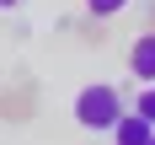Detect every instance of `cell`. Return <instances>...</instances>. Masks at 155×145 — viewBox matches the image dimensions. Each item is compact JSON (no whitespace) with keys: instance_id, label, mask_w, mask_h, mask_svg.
I'll return each instance as SVG.
<instances>
[{"instance_id":"2","label":"cell","mask_w":155,"mask_h":145,"mask_svg":"<svg viewBox=\"0 0 155 145\" xmlns=\"http://www.w3.org/2000/svg\"><path fill=\"white\" fill-rule=\"evenodd\" d=\"M128 70H134V81H144V86L155 81V32L134 38V48H128Z\"/></svg>"},{"instance_id":"3","label":"cell","mask_w":155,"mask_h":145,"mask_svg":"<svg viewBox=\"0 0 155 145\" xmlns=\"http://www.w3.org/2000/svg\"><path fill=\"white\" fill-rule=\"evenodd\" d=\"M112 134H118L123 145H150V140H155V124L134 108V113H123V118H118V129H112Z\"/></svg>"},{"instance_id":"6","label":"cell","mask_w":155,"mask_h":145,"mask_svg":"<svg viewBox=\"0 0 155 145\" xmlns=\"http://www.w3.org/2000/svg\"><path fill=\"white\" fill-rule=\"evenodd\" d=\"M11 5H21V0H0V11H11Z\"/></svg>"},{"instance_id":"4","label":"cell","mask_w":155,"mask_h":145,"mask_svg":"<svg viewBox=\"0 0 155 145\" xmlns=\"http://www.w3.org/2000/svg\"><path fill=\"white\" fill-rule=\"evenodd\" d=\"M123 5H128V0H86V11H91L96 22H107V16H118Z\"/></svg>"},{"instance_id":"5","label":"cell","mask_w":155,"mask_h":145,"mask_svg":"<svg viewBox=\"0 0 155 145\" xmlns=\"http://www.w3.org/2000/svg\"><path fill=\"white\" fill-rule=\"evenodd\" d=\"M134 108H139L144 118H150V124H155V81H150V86H144V91H139V102H134Z\"/></svg>"},{"instance_id":"1","label":"cell","mask_w":155,"mask_h":145,"mask_svg":"<svg viewBox=\"0 0 155 145\" xmlns=\"http://www.w3.org/2000/svg\"><path fill=\"white\" fill-rule=\"evenodd\" d=\"M123 113H128V108H123V91H118V86H107V81L80 86V97H75V124L91 129V134H112Z\"/></svg>"}]
</instances>
